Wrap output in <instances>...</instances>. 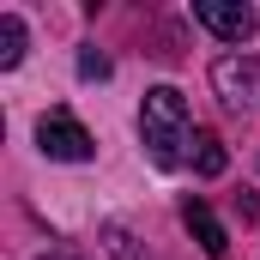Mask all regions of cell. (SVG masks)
<instances>
[{
  "label": "cell",
  "mask_w": 260,
  "mask_h": 260,
  "mask_svg": "<svg viewBox=\"0 0 260 260\" xmlns=\"http://www.w3.org/2000/svg\"><path fill=\"white\" fill-rule=\"evenodd\" d=\"M139 139H145V151H151V164L157 170H176L182 157H188V103H182V91L176 85H157V91H145V109H139Z\"/></svg>",
  "instance_id": "1"
},
{
  "label": "cell",
  "mask_w": 260,
  "mask_h": 260,
  "mask_svg": "<svg viewBox=\"0 0 260 260\" xmlns=\"http://www.w3.org/2000/svg\"><path fill=\"white\" fill-rule=\"evenodd\" d=\"M212 91L224 97L230 115H260V61L254 55H218L212 61Z\"/></svg>",
  "instance_id": "2"
},
{
  "label": "cell",
  "mask_w": 260,
  "mask_h": 260,
  "mask_svg": "<svg viewBox=\"0 0 260 260\" xmlns=\"http://www.w3.org/2000/svg\"><path fill=\"white\" fill-rule=\"evenodd\" d=\"M37 145H43L55 164H85V157L97 151V139L79 127L67 109H55V115H43V121H37Z\"/></svg>",
  "instance_id": "3"
},
{
  "label": "cell",
  "mask_w": 260,
  "mask_h": 260,
  "mask_svg": "<svg viewBox=\"0 0 260 260\" xmlns=\"http://www.w3.org/2000/svg\"><path fill=\"white\" fill-rule=\"evenodd\" d=\"M194 18L212 30V37H224V43H248L254 37V6H236V0H194Z\"/></svg>",
  "instance_id": "4"
},
{
  "label": "cell",
  "mask_w": 260,
  "mask_h": 260,
  "mask_svg": "<svg viewBox=\"0 0 260 260\" xmlns=\"http://www.w3.org/2000/svg\"><path fill=\"white\" fill-rule=\"evenodd\" d=\"M182 224L194 230V242H200L212 260H230V236H224V224L212 218V206H206V200H188V206H182Z\"/></svg>",
  "instance_id": "5"
},
{
  "label": "cell",
  "mask_w": 260,
  "mask_h": 260,
  "mask_svg": "<svg viewBox=\"0 0 260 260\" xmlns=\"http://www.w3.org/2000/svg\"><path fill=\"white\" fill-rule=\"evenodd\" d=\"M188 164H194L200 176H224V139L218 133H206V127H194V139H188Z\"/></svg>",
  "instance_id": "6"
},
{
  "label": "cell",
  "mask_w": 260,
  "mask_h": 260,
  "mask_svg": "<svg viewBox=\"0 0 260 260\" xmlns=\"http://www.w3.org/2000/svg\"><path fill=\"white\" fill-rule=\"evenodd\" d=\"M18 61H24V18L6 12L0 18V67H18Z\"/></svg>",
  "instance_id": "7"
},
{
  "label": "cell",
  "mask_w": 260,
  "mask_h": 260,
  "mask_svg": "<svg viewBox=\"0 0 260 260\" xmlns=\"http://www.w3.org/2000/svg\"><path fill=\"white\" fill-rule=\"evenodd\" d=\"M103 248H109L115 260H139V254H133V236L121 230V224H109V230H103Z\"/></svg>",
  "instance_id": "8"
},
{
  "label": "cell",
  "mask_w": 260,
  "mask_h": 260,
  "mask_svg": "<svg viewBox=\"0 0 260 260\" xmlns=\"http://www.w3.org/2000/svg\"><path fill=\"white\" fill-rule=\"evenodd\" d=\"M79 73H85V79H109V55L85 49V55H79Z\"/></svg>",
  "instance_id": "9"
},
{
  "label": "cell",
  "mask_w": 260,
  "mask_h": 260,
  "mask_svg": "<svg viewBox=\"0 0 260 260\" xmlns=\"http://www.w3.org/2000/svg\"><path fill=\"white\" fill-rule=\"evenodd\" d=\"M43 260H79V254H67V248H49V254H43Z\"/></svg>",
  "instance_id": "10"
}]
</instances>
